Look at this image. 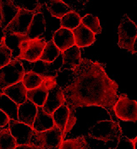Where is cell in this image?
Here are the masks:
<instances>
[{"mask_svg": "<svg viewBox=\"0 0 137 149\" xmlns=\"http://www.w3.org/2000/svg\"><path fill=\"white\" fill-rule=\"evenodd\" d=\"M47 8L50 14L56 18L62 19L69 12L72 11L71 8L62 0H51L46 2Z\"/></svg>", "mask_w": 137, "mask_h": 149, "instance_id": "obj_23", "label": "cell"}, {"mask_svg": "<svg viewBox=\"0 0 137 149\" xmlns=\"http://www.w3.org/2000/svg\"><path fill=\"white\" fill-rule=\"evenodd\" d=\"M46 31V21L42 12L36 13L32 19L27 31L29 39H37L44 34Z\"/></svg>", "mask_w": 137, "mask_h": 149, "instance_id": "obj_19", "label": "cell"}, {"mask_svg": "<svg viewBox=\"0 0 137 149\" xmlns=\"http://www.w3.org/2000/svg\"><path fill=\"white\" fill-rule=\"evenodd\" d=\"M72 32L74 39V45L79 48L91 46L96 41V36L81 23L78 27L72 30Z\"/></svg>", "mask_w": 137, "mask_h": 149, "instance_id": "obj_16", "label": "cell"}, {"mask_svg": "<svg viewBox=\"0 0 137 149\" xmlns=\"http://www.w3.org/2000/svg\"><path fill=\"white\" fill-rule=\"evenodd\" d=\"M133 142H134V146H135V149H137V136L133 140Z\"/></svg>", "mask_w": 137, "mask_h": 149, "instance_id": "obj_37", "label": "cell"}, {"mask_svg": "<svg viewBox=\"0 0 137 149\" xmlns=\"http://www.w3.org/2000/svg\"><path fill=\"white\" fill-rule=\"evenodd\" d=\"M16 141L11 135L9 128H4L0 131V149H15Z\"/></svg>", "mask_w": 137, "mask_h": 149, "instance_id": "obj_28", "label": "cell"}, {"mask_svg": "<svg viewBox=\"0 0 137 149\" xmlns=\"http://www.w3.org/2000/svg\"><path fill=\"white\" fill-rule=\"evenodd\" d=\"M24 74L23 64L16 59L11 60L6 66L0 69V94L7 87L22 81Z\"/></svg>", "mask_w": 137, "mask_h": 149, "instance_id": "obj_3", "label": "cell"}, {"mask_svg": "<svg viewBox=\"0 0 137 149\" xmlns=\"http://www.w3.org/2000/svg\"><path fill=\"white\" fill-rule=\"evenodd\" d=\"M53 41L58 47L60 52H64L70 47L74 46V39L72 31L60 28L56 31L53 35Z\"/></svg>", "mask_w": 137, "mask_h": 149, "instance_id": "obj_15", "label": "cell"}, {"mask_svg": "<svg viewBox=\"0 0 137 149\" xmlns=\"http://www.w3.org/2000/svg\"><path fill=\"white\" fill-rule=\"evenodd\" d=\"M37 113V105L29 99H26V102L19 106L18 121L28 125L32 128Z\"/></svg>", "mask_w": 137, "mask_h": 149, "instance_id": "obj_14", "label": "cell"}, {"mask_svg": "<svg viewBox=\"0 0 137 149\" xmlns=\"http://www.w3.org/2000/svg\"><path fill=\"white\" fill-rule=\"evenodd\" d=\"M134 49L135 51L137 53V37L136 38V41H135V43H134Z\"/></svg>", "mask_w": 137, "mask_h": 149, "instance_id": "obj_36", "label": "cell"}, {"mask_svg": "<svg viewBox=\"0 0 137 149\" xmlns=\"http://www.w3.org/2000/svg\"><path fill=\"white\" fill-rule=\"evenodd\" d=\"M88 148L87 142L83 136H80L74 139L64 141L59 149H86Z\"/></svg>", "mask_w": 137, "mask_h": 149, "instance_id": "obj_30", "label": "cell"}, {"mask_svg": "<svg viewBox=\"0 0 137 149\" xmlns=\"http://www.w3.org/2000/svg\"><path fill=\"white\" fill-rule=\"evenodd\" d=\"M63 56V64L61 70H74L77 68L81 62V51L80 48L75 45L69 49L62 52Z\"/></svg>", "mask_w": 137, "mask_h": 149, "instance_id": "obj_18", "label": "cell"}, {"mask_svg": "<svg viewBox=\"0 0 137 149\" xmlns=\"http://www.w3.org/2000/svg\"><path fill=\"white\" fill-rule=\"evenodd\" d=\"M19 106L5 94H0V109L8 115L9 120H18Z\"/></svg>", "mask_w": 137, "mask_h": 149, "instance_id": "obj_22", "label": "cell"}, {"mask_svg": "<svg viewBox=\"0 0 137 149\" xmlns=\"http://www.w3.org/2000/svg\"><path fill=\"white\" fill-rule=\"evenodd\" d=\"M55 125L52 114L46 113L42 107H37V113L32 129L36 132H43L52 129Z\"/></svg>", "mask_w": 137, "mask_h": 149, "instance_id": "obj_17", "label": "cell"}, {"mask_svg": "<svg viewBox=\"0 0 137 149\" xmlns=\"http://www.w3.org/2000/svg\"><path fill=\"white\" fill-rule=\"evenodd\" d=\"M13 3L19 9H23L28 12H32L34 14L40 12L42 8L39 1L37 0H11Z\"/></svg>", "mask_w": 137, "mask_h": 149, "instance_id": "obj_27", "label": "cell"}, {"mask_svg": "<svg viewBox=\"0 0 137 149\" xmlns=\"http://www.w3.org/2000/svg\"><path fill=\"white\" fill-rule=\"evenodd\" d=\"M60 54V50L55 45L53 39L47 42V45L44 47L42 56L40 57L41 61H43L47 64H51Z\"/></svg>", "mask_w": 137, "mask_h": 149, "instance_id": "obj_24", "label": "cell"}, {"mask_svg": "<svg viewBox=\"0 0 137 149\" xmlns=\"http://www.w3.org/2000/svg\"><path fill=\"white\" fill-rule=\"evenodd\" d=\"M52 116L54 118V124L62 131V141H64L66 135L72 130L76 123V117L73 114L67 104H64L56 109Z\"/></svg>", "mask_w": 137, "mask_h": 149, "instance_id": "obj_8", "label": "cell"}, {"mask_svg": "<svg viewBox=\"0 0 137 149\" xmlns=\"http://www.w3.org/2000/svg\"><path fill=\"white\" fill-rule=\"evenodd\" d=\"M119 47L124 48L132 54H136L134 49V43L137 37V26L129 18L124 15L118 29Z\"/></svg>", "mask_w": 137, "mask_h": 149, "instance_id": "obj_5", "label": "cell"}, {"mask_svg": "<svg viewBox=\"0 0 137 149\" xmlns=\"http://www.w3.org/2000/svg\"><path fill=\"white\" fill-rule=\"evenodd\" d=\"M114 113L117 117L123 121H137V102L129 99L125 94L119 95V99L114 105Z\"/></svg>", "mask_w": 137, "mask_h": 149, "instance_id": "obj_7", "label": "cell"}, {"mask_svg": "<svg viewBox=\"0 0 137 149\" xmlns=\"http://www.w3.org/2000/svg\"><path fill=\"white\" fill-rule=\"evenodd\" d=\"M81 23V18L78 13L75 11H70L67 15H65L63 18L61 19L60 25L61 27L68 29L72 31L74 29L77 28Z\"/></svg>", "mask_w": 137, "mask_h": 149, "instance_id": "obj_25", "label": "cell"}, {"mask_svg": "<svg viewBox=\"0 0 137 149\" xmlns=\"http://www.w3.org/2000/svg\"><path fill=\"white\" fill-rule=\"evenodd\" d=\"M15 149H42L40 148H37L35 147L31 144H29V145H20V146H17Z\"/></svg>", "mask_w": 137, "mask_h": 149, "instance_id": "obj_35", "label": "cell"}, {"mask_svg": "<svg viewBox=\"0 0 137 149\" xmlns=\"http://www.w3.org/2000/svg\"><path fill=\"white\" fill-rule=\"evenodd\" d=\"M35 14L28 12L23 9H19L18 14L9 23V25L3 30V34L7 33H18L24 36L27 35L28 29Z\"/></svg>", "mask_w": 137, "mask_h": 149, "instance_id": "obj_9", "label": "cell"}, {"mask_svg": "<svg viewBox=\"0 0 137 149\" xmlns=\"http://www.w3.org/2000/svg\"><path fill=\"white\" fill-rule=\"evenodd\" d=\"M110 149H135L133 140L129 139L125 136H122L119 139L118 145L115 148Z\"/></svg>", "mask_w": 137, "mask_h": 149, "instance_id": "obj_33", "label": "cell"}, {"mask_svg": "<svg viewBox=\"0 0 137 149\" xmlns=\"http://www.w3.org/2000/svg\"><path fill=\"white\" fill-rule=\"evenodd\" d=\"M81 24L87 29H89L94 35L100 34L102 32L99 19L93 15H86V16H84L81 19Z\"/></svg>", "mask_w": 137, "mask_h": 149, "instance_id": "obj_29", "label": "cell"}, {"mask_svg": "<svg viewBox=\"0 0 137 149\" xmlns=\"http://www.w3.org/2000/svg\"><path fill=\"white\" fill-rule=\"evenodd\" d=\"M2 19L0 21V26L4 30L13 20V19L18 14L19 9L13 3L11 0H0Z\"/></svg>", "mask_w": 137, "mask_h": 149, "instance_id": "obj_20", "label": "cell"}, {"mask_svg": "<svg viewBox=\"0 0 137 149\" xmlns=\"http://www.w3.org/2000/svg\"><path fill=\"white\" fill-rule=\"evenodd\" d=\"M35 65L32 66L31 70L30 71H33L37 74H40L41 76H48L47 74V70H48V65L49 64H47L43 61H41V60H38L37 62L34 63Z\"/></svg>", "mask_w": 137, "mask_h": 149, "instance_id": "obj_32", "label": "cell"}, {"mask_svg": "<svg viewBox=\"0 0 137 149\" xmlns=\"http://www.w3.org/2000/svg\"><path fill=\"white\" fill-rule=\"evenodd\" d=\"M118 88V84L109 78L102 64L81 58L70 82L62 90L65 102L73 114L78 108L98 106L109 113L112 120L117 121L114 105L119 97Z\"/></svg>", "mask_w": 137, "mask_h": 149, "instance_id": "obj_1", "label": "cell"}, {"mask_svg": "<svg viewBox=\"0 0 137 149\" xmlns=\"http://www.w3.org/2000/svg\"><path fill=\"white\" fill-rule=\"evenodd\" d=\"M62 142V131L56 125L43 132L34 130L31 140V145L42 149H59Z\"/></svg>", "mask_w": 137, "mask_h": 149, "instance_id": "obj_4", "label": "cell"}, {"mask_svg": "<svg viewBox=\"0 0 137 149\" xmlns=\"http://www.w3.org/2000/svg\"><path fill=\"white\" fill-rule=\"evenodd\" d=\"M64 103L65 98L62 87L57 84L54 87H53L49 91L45 103L42 106V109L46 113L52 114L56 109L64 105Z\"/></svg>", "mask_w": 137, "mask_h": 149, "instance_id": "obj_12", "label": "cell"}, {"mask_svg": "<svg viewBox=\"0 0 137 149\" xmlns=\"http://www.w3.org/2000/svg\"><path fill=\"white\" fill-rule=\"evenodd\" d=\"M43 80H44L43 76H41L40 74H37L33 71H28L24 74L22 83L26 86V90L29 91V90L35 89L40 85H42V83L43 82Z\"/></svg>", "mask_w": 137, "mask_h": 149, "instance_id": "obj_26", "label": "cell"}, {"mask_svg": "<svg viewBox=\"0 0 137 149\" xmlns=\"http://www.w3.org/2000/svg\"><path fill=\"white\" fill-rule=\"evenodd\" d=\"M89 136L93 139L107 142L119 140L123 136V132L117 121L101 120L96 123L90 129Z\"/></svg>", "mask_w": 137, "mask_h": 149, "instance_id": "obj_2", "label": "cell"}, {"mask_svg": "<svg viewBox=\"0 0 137 149\" xmlns=\"http://www.w3.org/2000/svg\"><path fill=\"white\" fill-rule=\"evenodd\" d=\"M3 93L8 96L11 100H13L18 105H21L27 99V90L24 84L22 83V81L7 87L3 91Z\"/></svg>", "mask_w": 137, "mask_h": 149, "instance_id": "obj_21", "label": "cell"}, {"mask_svg": "<svg viewBox=\"0 0 137 149\" xmlns=\"http://www.w3.org/2000/svg\"><path fill=\"white\" fill-rule=\"evenodd\" d=\"M47 42L45 39L42 38L26 39L20 45L19 56L16 60H26L31 63L37 62L40 59Z\"/></svg>", "mask_w": 137, "mask_h": 149, "instance_id": "obj_6", "label": "cell"}, {"mask_svg": "<svg viewBox=\"0 0 137 149\" xmlns=\"http://www.w3.org/2000/svg\"><path fill=\"white\" fill-rule=\"evenodd\" d=\"M27 36L18 33H7L1 38V45L6 46L12 53V60L17 59L19 56L20 45L23 41L27 39Z\"/></svg>", "mask_w": 137, "mask_h": 149, "instance_id": "obj_13", "label": "cell"}, {"mask_svg": "<svg viewBox=\"0 0 137 149\" xmlns=\"http://www.w3.org/2000/svg\"><path fill=\"white\" fill-rule=\"evenodd\" d=\"M57 85V81L55 76H46L44 77L43 82L38 87L29 90L26 93L27 99L35 103L37 107H42L44 105L46 99L49 91L54 87Z\"/></svg>", "mask_w": 137, "mask_h": 149, "instance_id": "obj_10", "label": "cell"}, {"mask_svg": "<svg viewBox=\"0 0 137 149\" xmlns=\"http://www.w3.org/2000/svg\"><path fill=\"white\" fill-rule=\"evenodd\" d=\"M9 129L16 141L17 146L31 144V136L34 133V130L31 126L18 120H9Z\"/></svg>", "mask_w": 137, "mask_h": 149, "instance_id": "obj_11", "label": "cell"}, {"mask_svg": "<svg viewBox=\"0 0 137 149\" xmlns=\"http://www.w3.org/2000/svg\"><path fill=\"white\" fill-rule=\"evenodd\" d=\"M0 131H1V129H0Z\"/></svg>", "mask_w": 137, "mask_h": 149, "instance_id": "obj_39", "label": "cell"}, {"mask_svg": "<svg viewBox=\"0 0 137 149\" xmlns=\"http://www.w3.org/2000/svg\"><path fill=\"white\" fill-rule=\"evenodd\" d=\"M9 118L8 115L0 109V128H3L5 125H7L9 124Z\"/></svg>", "mask_w": 137, "mask_h": 149, "instance_id": "obj_34", "label": "cell"}, {"mask_svg": "<svg viewBox=\"0 0 137 149\" xmlns=\"http://www.w3.org/2000/svg\"><path fill=\"white\" fill-rule=\"evenodd\" d=\"M2 19V11H1V3H0V21Z\"/></svg>", "mask_w": 137, "mask_h": 149, "instance_id": "obj_38", "label": "cell"}, {"mask_svg": "<svg viewBox=\"0 0 137 149\" xmlns=\"http://www.w3.org/2000/svg\"><path fill=\"white\" fill-rule=\"evenodd\" d=\"M12 53L6 46H0V69L9 64L12 60Z\"/></svg>", "mask_w": 137, "mask_h": 149, "instance_id": "obj_31", "label": "cell"}]
</instances>
